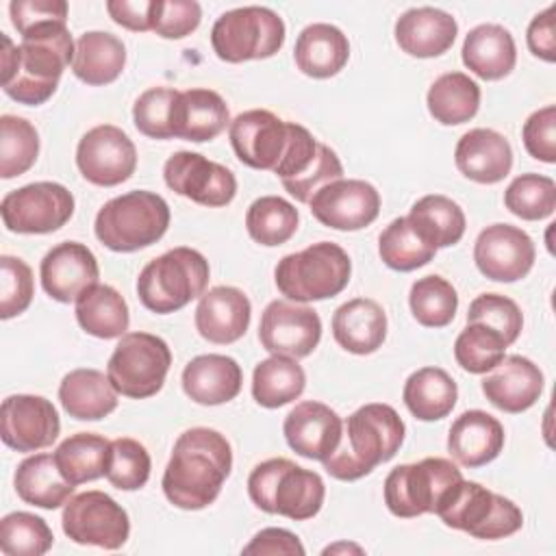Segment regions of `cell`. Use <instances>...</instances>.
<instances>
[{"label":"cell","mask_w":556,"mask_h":556,"mask_svg":"<svg viewBox=\"0 0 556 556\" xmlns=\"http://www.w3.org/2000/svg\"><path fill=\"white\" fill-rule=\"evenodd\" d=\"M556 4H549L545 11L536 13L528 24L526 41L530 52L547 63L556 61Z\"/></svg>","instance_id":"57"},{"label":"cell","mask_w":556,"mask_h":556,"mask_svg":"<svg viewBox=\"0 0 556 556\" xmlns=\"http://www.w3.org/2000/svg\"><path fill=\"white\" fill-rule=\"evenodd\" d=\"M274 174L289 195L308 204L324 185L343 178V165L332 148L317 141L304 126L295 124L289 152Z\"/></svg>","instance_id":"14"},{"label":"cell","mask_w":556,"mask_h":556,"mask_svg":"<svg viewBox=\"0 0 556 556\" xmlns=\"http://www.w3.org/2000/svg\"><path fill=\"white\" fill-rule=\"evenodd\" d=\"M426 104L434 122L458 126L476 117L480 109V85L465 72L441 74L426 93Z\"/></svg>","instance_id":"39"},{"label":"cell","mask_w":556,"mask_h":556,"mask_svg":"<svg viewBox=\"0 0 556 556\" xmlns=\"http://www.w3.org/2000/svg\"><path fill=\"white\" fill-rule=\"evenodd\" d=\"M211 278L208 261L193 248H172L152 258L137 278L139 302L156 313L169 315L202 298Z\"/></svg>","instance_id":"5"},{"label":"cell","mask_w":556,"mask_h":556,"mask_svg":"<svg viewBox=\"0 0 556 556\" xmlns=\"http://www.w3.org/2000/svg\"><path fill=\"white\" fill-rule=\"evenodd\" d=\"M43 291L63 304L76 302L83 291L100 278L96 254L78 241L56 243L46 252L39 265Z\"/></svg>","instance_id":"22"},{"label":"cell","mask_w":556,"mask_h":556,"mask_svg":"<svg viewBox=\"0 0 556 556\" xmlns=\"http://www.w3.org/2000/svg\"><path fill=\"white\" fill-rule=\"evenodd\" d=\"M59 400L65 413L78 421H98L117 408V391L109 376L89 367L72 369L63 376Z\"/></svg>","instance_id":"34"},{"label":"cell","mask_w":556,"mask_h":556,"mask_svg":"<svg viewBox=\"0 0 556 556\" xmlns=\"http://www.w3.org/2000/svg\"><path fill=\"white\" fill-rule=\"evenodd\" d=\"M13 484L20 500L46 510L63 506L74 493V484L63 478L52 454L24 458L15 469Z\"/></svg>","instance_id":"36"},{"label":"cell","mask_w":556,"mask_h":556,"mask_svg":"<svg viewBox=\"0 0 556 556\" xmlns=\"http://www.w3.org/2000/svg\"><path fill=\"white\" fill-rule=\"evenodd\" d=\"M76 167L87 182L115 187L135 174L137 148L122 128L100 124L80 137L76 146Z\"/></svg>","instance_id":"17"},{"label":"cell","mask_w":556,"mask_h":556,"mask_svg":"<svg viewBox=\"0 0 556 556\" xmlns=\"http://www.w3.org/2000/svg\"><path fill=\"white\" fill-rule=\"evenodd\" d=\"M78 326L98 339L124 337L130 324L128 304L122 293L111 285H91L76 300Z\"/></svg>","instance_id":"38"},{"label":"cell","mask_w":556,"mask_h":556,"mask_svg":"<svg viewBox=\"0 0 556 556\" xmlns=\"http://www.w3.org/2000/svg\"><path fill=\"white\" fill-rule=\"evenodd\" d=\"M248 495L263 513L306 521L321 510L326 484L317 471L289 458H267L250 471Z\"/></svg>","instance_id":"4"},{"label":"cell","mask_w":556,"mask_h":556,"mask_svg":"<svg viewBox=\"0 0 556 556\" xmlns=\"http://www.w3.org/2000/svg\"><path fill=\"white\" fill-rule=\"evenodd\" d=\"M243 554H285V556H304L306 549L300 539L285 528H265L252 536V541L241 549Z\"/></svg>","instance_id":"59"},{"label":"cell","mask_w":556,"mask_h":556,"mask_svg":"<svg viewBox=\"0 0 556 556\" xmlns=\"http://www.w3.org/2000/svg\"><path fill=\"white\" fill-rule=\"evenodd\" d=\"M467 324H482L513 345L523 328V315L515 300L502 293H480L471 300L467 311Z\"/></svg>","instance_id":"51"},{"label":"cell","mask_w":556,"mask_h":556,"mask_svg":"<svg viewBox=\"0 0 556 556\" xmlns=\"http://www.w3.org/2000/svg\"><path fill=\"white\" fill-rule=\"evenodd\" d=\"M463 480L460 469L447 458H424L397 465L384 478V504L391 515L410 519L434 513L450 486Z\"/></svg>","instance_id":"11"},{"label":"cell","mask_w":556,"mask_h":556,"mask_svg":"<svg viewBox=\"0 0 556 556\" xmlns=\"http://www.w3.org/2000/svg\"><path fill=\"white\" fill-rule=\"evenodd\" d=\"M2 39V89L20 104L39 106L48 102L61 80L63 70L72 63L76 43L67 22L35 26L13 46L9 35Z\"/></svg>","instance_id":"1"},{"label":"cell","mask_w":556,"mask_h":556,"mask_svg":"<svg viewBox=\"0 0 556 556\" xmlns=\"http://www.w3.org/2000/svg\"><path fill=\"white\" fill-rule=\"evenodd\" d=\"M352 274L348 252L332 241H317L287 254L274 269L278 291L291 302H319L339 295Z\"/></svg>","instance_id":"8"},{"label":"cell","mask_w":556,"mask_h":556,"mask_svg":"<svg viewBox=\"0 0 556 556\" xmlns=\"http://www.w3.org/2000/svg\"><path fill=\"white\" fill-rule=\"evenodd\" d=\"M178 91L172 87H150L132 104L137 130L150 139H172L169 117Z\"/></svg>","instance_id":"53"},{"label":"cell","mask_w":556,"mask_h":556,"mask_svg":"<svg viewBox=\"0 0 556 556\" xmlns=\"http://www.w3.org/2000/svg\"><path fill=\"white\" fill-rule=\"evenodd\" d=\"M106 11L115 24L135 33H146L154 26L156 0H109Z\"/></svg>","instance_id":"58"},{"label":"cell","mask_w":556,"mask_h":556,"mask_svg":"<svg viewBox=\"0 0 556 556\" xmlns=\"http://www.w3.org/2000/svg\"><path fill=\"white\" fill-rule=\"evenodd\" d=\"M295 65L311 78L337 76L350 59V41L341 28L315 22L302 28L293 48Z\"/></svg>","instance_id":"33"},{"label":"cell","mask_w":556,"mask_h":556,"mask_svg":"<svg viewBox=\"0 0 556 556\" xmlns=\"http://www.w3.org/2000/svg\"><path fill=\"white\" fill-rule=\"evenodd\" d=\"M434 515H439L447 528L482 541L510 536L523 526V513L513 500L473 480H458L450 486L437 504Z\"/></svg>","instance_id":"7"},{"label":"cell","mask_w":556,"mask_h":556,"mask_svg":"<svg viewBox=\"0 0 556 556\" xmlns=\"http://www.w3.org/2000/svg\"><path fill=\"white\" fill-rule=\"evenodd\" d=\"M454 163L465 178L480 185H495L513 169V148L493 128H471L458 139Z\"/></svg>","instance_id":"27"},{"label":"cell","mask_w":556,"mask_h":556,"mask_svg":"<svg viewBox=\"0 0 556 556\" xmlns=\"http://www.w3.org/2000/svg\"><path fill=\"white\" fill-rule=\"evenodd\" d=\"M230 469L228 439L219 430L198 426L176 439L161 486L176 508L202 510L217 500Z\"/></svg>","instance_id":"2"},{"label":"cell","mask_w":556,"mask_h":556,"mask_svg":"<svg viewBox=\"0 0 556 556\" xmlns=\"http://www.w3.org/2000/svg\"><path fill=\"white\" fill-rule=\"evenodd\" d=\"M282 432L295 454L324 463L341 441L343 419L328 404L306 400L287 413Z\"/></svg>","instance_id":"23"},{"label":"cell","mask_w":556,"mask_h":556,"mask_svg":"<svg viewBox=\"0 0 556 556\" xmlns=\"http://www.w3.org/2000/svg\"><path fill=\"white\" fill-rule=\"evenodd\" d=\"M126 65V46L104 30H87L76 39L72 72L78 80L100 87L119 78Z\"/></svg>","instance_id":"35"},{"label":"cell","mask_w":556,"mask_h":556,"mask_svg":"<svg viewBox=\"0 0 556 556\" xmlns=\"http://www.w3.org/2000/svg\"><path fill=\"white\" fill-rule=\"evenodd\" d=\"M300 224L298 208L280 195H261L256 198L245 213V228L252 241L276 248L287 243Z\"/></svg>","instance_id":"43"},{"label":"cell","mask_w":556,"mask_h":556,"mask_svg":"<svg viewBox=\"0 0 556 556\" xmlns=\"http://www.w3.org/2000/svg\"><path fill=\"white\" fill-rule=\"evenodd\" d=\"M341 549H356V552H363V549H361V547H356V545L339 543V545H330V547H326V549H324V554H334V552H341Z\"/></svg>","instance_id":"60"},{"label":"cell","mask_w":556,"mask_h":556,"mask_svg":"<svg viewBox=\"0 0 556 556\" xmlns=\"http://www.w3.org/2000/svg\"><path fill=\"white\" fill-rule=\"evenodd\" d=\"M152 460L143 443L130 437L111 441V454L104 469V478L119 491H137L146 486L150 478Z\"/></svg>","instance_id":"50"},{"label":"cell","mask_w":556,"mask_h":556,"mask_svg":"<svg viewBox=\"0 0 556 556\" xmlns=\"http://www.w3.org/2000/svg\"><path fill=\"white\" fill-rule=\"evenodd\" d=\"M61 526L78 545L119 549L128 541V513L104 491H85L65 502Z\"/></svg>","instance_id":"13"},{"label":"cell","mask_w":556,"mask_h":556,"mask_svg":"<svg viewBox=\"0 0 556 556\" xmlns=\"http://www.w3.org/2000/svg\"><path fill=\"white\" fill-rule=\"evenodd\" d=\"M0 317L11 319L22 315L35 295L33 269L17 256H0Z\"/></svg>","instance_id":"52"},{"label":"cell","mask_w":556,"mask_h":556,"mask_svg":"<svg viewBox=\"0 0 556 556\" xmlns=\"http://www.w3.org/2000/svg\"><path fill=\"white\" fill-rule=\"evenodd\" d=\"M252 317V304L248 295L228 285L213 287L204 291L195 308V330L202 339L217 345H228L239 341Z\"/></svg>","instance_id":"25"},{"label":"cell","mask_w":556,"mask_h":556,"mask_svg":"<svg viewBox=\"0 0 556 556\" xmlns=\"http://www.w3.org/2000/svg\"><path fill=\"white\" fill-rule=\"evenodd\" d=\"M11 24L20 35L26 30L50 24L67 22V2L65 0H13L9 2Z\"/></svg>","instance_id":"56"},{"label":"cell","mask_w":556,"mask_h":556,"mask_svg":"<svg viewBox=\"0 0 556 556\" xmlns=\"http://www.w3.org/2000/svg\"><path fill=\"white\" fill-rule=\"evenodd\" d=\"M169 206L154 191L122 193L98 211L93 232L113 252H137L156 243L169 228Z\"/></svg>","instance_id":"6"},{"label":"cell","mask_w":556,"mask_h":556,"mask_svg":"<svg viewBox=\"0 0 556 556\" xmlns=\"http://www.w3.org/2000/svg\"><path fill=\"white\" fill-rule=\"evenodd\" d=\"M163 178L174 193L208 208L230 204L237 193L235 174L200 152H174L163 165Z\"/></svg>","instance_id":"16"},{"label":"cell","mask_w":556,"mask_h":556,"mask_svg":"<svg viewBox=\"0 0 556 556\" xmlns=\"http://www.w3.org/2000/svg\"><path fill=\"white\" fill-rule=\"evenodd\" d=\"M169 367L172 350L165 339L137 330L119 337L106 363V376L124 397L143 400L163 389Z\"/></svg>","instance_id":"10"},{"label":"cell","mask_w":556,"mask_h":556,"mask_svg":"<svg viewBox=\"0 0 556 556\" xmlns=\"http://www.w3.org/2000/svg\"><path fill=\"white\" fill-rule=\"evenodd\" d=\"M463 63L482 80L506 78L517 63V46L508 28L500 24H478L463 41Z\"/></svg>","instance_id":"32"},{"label":"cell","mask_w":556,"mask_h":556,"mask_svg":"<svg viewBox=\"0 0 556 556\" xmlns=\"http://www.w3.org/2000/svg\"><path fill=\"white\" fill-rule=\"evenodd\" d=\"M332 337L350 354H374L387 339V313L371 298L348 300L332 315Z\"/></svg>","instance_id":"31"},{"label":"cell","mask_w":556,"mask_h":556,"mask_svg":"<svg viewBox=\"0 0 556 556\" xmlns=\"http://www.w3.org/2000/svg\"><path fill=\"white\" fill-rule=\"evenodd\" d=\"M402 400L419 421H437L447 417L456 406L458 387L445 369L421 367L406 378Z\"/></svg>","instance_id":"37"},{"label":"cell","mask_w":556,"mask_h":556,"mask_svg":"<svg viewBox=\"0 0 556 556\" xmlns=\"http://www.w3.org/2000/svg\"><path fill=\"white\" fill-rule=\"evenodd\" d=\"M230 126V111L226 100L213 89L178 91L172 104V139L204 143L215 139Z\"/></svg>","instance_id":"26"},{"label":"cell","mask_w":556,"mask_h":556,"mask_svg":"<svg viewBox=\"0 0 556 556\" xmlns=\"http://www.w3.org/2000/svg\"><path fill=\"white\" fill-rule=\"evenodd\" d=\"M456 35V20L434 7L408 9L395 22V41L400 50L417 59H432L447 52Z\"/></svg>","instance_id":"29"},{"label":"cell","mask_w":556,"mask_h":556,"mask_svg":"<svg viewBox=\"0 0 556 556\" xmlns=\"http://www.w3.org/2000/svg\"><path fill=\"white\" fill-rule=\"evenodd\" d=\"M536 248L530 235L510 224L486 226L473 243V263L495 282H517L534 265Z\"/></svg>","instance_id":"20"},{"label":"cell","mask_w":556,"mask_h":556,"mask_svg":"<svg viewBox=\"0 0 556 556\" xmlns=\"http://www.w3.org/2000/svg\"><path fill=\"white\" fill-rule=\"evenodd\" d=\"M378 254L389 269L413 271L428 265L437 248L413 228L408 217H395L378 237Z\"/></svg>","instance_id":"44"},{"label":"cell","mask_w":556,"mask_h":556,"mask_svg":"<svg viewBox=\"0 0 556 556\" xmlns=\"http://www.w3.org/2000/svg\"><path fill=\"white\" fill-rule=\"evenodd\" d=\"M506 208L526 219H545L556 208V182L543 174H521L504 191Z\"/></svg>","instance_id":"48"},{"label":"cell","mask_w":556,"mask_h":556,"mask_svg":"<svg viewBox=\"0 0 556 556\" xmlns=\"http://www.w3.org/2000/svg\"><path fill=\"white\" fill-rule=\"evenodd\" d=\"M404 434L406 426L393 406L365 404L343 421L341 441L324 460V469L343 482L361 480L397 454Z\"/></svg>","instance_id":"3"},{"label":"cell","mask_w":556,"mask_h":556,"mask_svg":"<svg viewBox=\"0 0 556 556\" xmlns=\"http://www.w3.org/2000/svg\"><path fill=\"white\" fill-rule=\"evenodd\" d=\"M306 374L295 358L269 356L254 367L252 397L263 408H280L304 393Z\"/></svg>","instance_id":"41"},{"label":"cell","mask_w":556,"mask_h":556,"mask_svg":"<svg viewBox=\"0 0 556 556\" xmlns=\"http://www.w3.org/2000/svg\"><path fill=\"white\" fill-rule=\"evenodd\" d=\"M321 339V319L315 308L274 300L265 306L258 324V341L263 350L274 356L304 358L308 356Z\"/></svg>","instance_id":"18"},{"label":"cell","mask_w":556,"mask_h":556,"mask_svg":"<svg viewBox=\"0 0 556 556\" xmlns=\"http://www.w3.org/2000/svg\"><path fill=\"white\" fill-rule=\"evenodd\" d=\"M408 306L417 324L426 328H445L458 308V293L450 280L430 274L417 278L408 293Z\"/></svg>","instance_id":"45"},{"label":"cell","mask_w":556,"mask_h":556,"mask_svg":"<svg viewBox=\"0 0 556 556\" xmlns=\"http://www.w3.org/2000/svg\"><path fill=\"white\" fill-rule=\"evenodd\" d=\"M2 224L17 235H48L74 215V195L61 182H30L9 191L0 204Z\"/></svg>","instance_id":"12"},{"label":"cell","mask_w":556,"mask_h":556,"mask_svg":"<svg viewBox=\"0 0 556 556\" xmlns=\"http://www.w3.org/2000/svg\"><path fill=\"white\" fill-rule=\"evenodd\" d=\"M202 20V9L195 0H156L152 30L165 39H182L191 35Z\"/></svg>","instance_id":"54"},{"label":"cell","mask_w":556,"mask_h":556,"mask_svg":"<svg viewBox=\"0 0 556 556\" xmlns=\"http://www.w3.org/2000/svg\"><path fill=\"white\" fill-rule=\"evenodd\" d=\"M243 384L241 365L226 354H200L182 369V391L202 406H217L235 400Z\"/></svg>","instance_id":"30"},{"label":"cell","mask_w":556,"mask_h":556,"mask_svg":"<svg viewBox=\"0 0 556 556\" xmlns=\"http://www.w3.org/2000/svg\"><path fill=\"white\" fill-rule=\"evenodd\" d=\"M295 122H285L267 109L239 113L228 126L237 159L252 169L276 172L289 152Z\"/></svg>","instance_id":"15"},{"label":"cell","mask_w":556,"mask_h":556,"mask_svg":"<svg viewBox=\"0 0 556 556\" xmlns=\"http://www.w3.org/2000/svg\"><path fill=\"white\" fill-rule=\"evenodd\" d=\"M508 343L482 324H467L454 341V358L469 374L491 371L504 356Z\"/></svg>","instance_id":"49"},{"label":"cell","mask_w":556,"mask_h":556,"mask_svg":"<svg viewBox=\"0 0 556 556\" xmlns=\"http://www.w3.org/2000/svg\"><path fill=\"white\" fill-rule=\"evenodd\" d=\"M285 35V22L276 11L252 4L222 13L211 28V46L226 63L258 61L274 56Z\"/></svg>","instance_id":"9"},{"label":"cell","mask_w":556,"mask_h":556,"mask_svg":"<svg viewBox=\"0 0 556 556\" xmlns=\"http://www.w3.org/2000/svg\"><path fill=\"white\" fill-rule=\"evenodd\" d=\"M406 217L413 228L437 250L458 243L467 228L460 204L441 193H428L419 198Z\"/></svg>","instance_id":"40"},{"label":"cell","mask_w":556,"mask_h":556,"mask_svg":"<svg viewBox=\"0 0 556 556\" xmlns=\"http://www.w3.org/2000/svg\"><path fill=\"white\" fill-rule=\"evenodd\" d=\"M526 152L543 163H556V106L547 104L534 111L521 128Z\"/></svg>","instance_id":"55"},{"label":"cell","mask_w":556,"mask_h":556,"mask_svg":"<svg viewBox=\"0 0 556 556\" xmlns=\"http://www.w3.org/2000/svg\"><path fill=\"white\" fill-rule=\"evenodd\" d=\"M111 454V441L96 432H76L67 437L56 450L54 460L67 482L83 484L104 476Z\"/></svg>","instance_id":"42"},{"label":"cell","mask_w":556,"mask_h":556,"mask_svg":"<svg viewBox=\"0 0 556 556\" xmlns=\"http://www.w3.org/2000/svg\"><path fill=\"white\" fill-rule=\"evenodd\" d=\"M54 543V534L46 519L15 510L0 521V549L7 556H41Z\"/></svg>","instance_id":"47"},{"label":"cell","mask_w":556,"mask_h":556,"mask_svg":"<svg viewBox=\"0 0 556 556\" xmlns=\"http://www.w3.org/2000/svg\"><path fill=\"white\" fill-rule=\"evenodd\" d=\"M504 426L486 410H465L454 419L447 434V452L463 467H482L504 450Z\"/></svg>","instance_id":"28"},{"label":"cell","mask_w":556,"mask_h":556,"mask_svg":"<svg viewBox=\"0 0 556 556\" xmlns=\"http://www.w3.org/2000/svg\"><path fill=\"white\" fill-rule=\"evenodd\" d=\"M61 432L54 404L41 395L17 393L2 402L0 437L15 452H37L50 447Z\"/></svg>","instance_id":"21"},{"label":"cell","mask_w":556,"mask_h":556,"mask_svg":"<svg viewBox=\"0 0 556 556\" xmlns=\"http://www.w3.org/2000/svg\"><path fill=\"white\" fill-rule=\"evenodd\" d=\"M543 384L545 378L539 365L521 354L504 356L480 382L484 397L504 413H523L534 406Z\"/></svg>","instance_id":"24"},{"label":"cell","mask_w":556,"mask_h":556,"mask_svg":"<svg viewBox=\"0 0 556 556\" xmlns=\"http://www.w3.org/2000/svg\"><path fill=\"white\" fill-rule=\"evenodd\" d=\"M39 154L37 128L17 115L0 117V176L4 180L26 174Z\"/></svg>","instance_id":"46"},{"label":"cell","mask_w":556,"mask_h":556,"mask_svg":"<svg viewBox=\"0 0 556 556\" xmlns=\"http://www.w3.org/2000/svg\"><path fill=\"white\" fill-rule=\"evenodd\" d=\"M308 206L319 224L352 232L376 222L380 213V193L367 180L339 178L324 185L311 198Z\"/></svg>","instance_id":"19"}]
</instances>
